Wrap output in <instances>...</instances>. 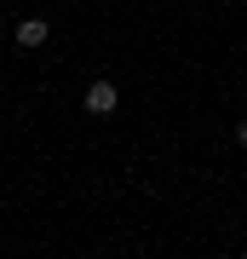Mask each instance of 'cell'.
<instances>
[{
    "label": "cell",
    "instance_id": "6da1fadb",
    "mask_svg": "<svg viewBox=\"0 0 247 259\" xmlns=\"http://www.w3.org/2000/svg\"><path fill=\"white\" fill-rule=\"evenodd\" d=\"M115 104H121V98H115L110 81H92V87H86V110H92V115H110Z\"/></svg>",
    "mask_w": 247,
    "mask_h": 259
},
{
    "label": "cell",
    "instance_id": "7a4b0ae2",
    "mask_svg": "<svg viewBox=\"0 0 247 259\" xmlns=\"http://www.w3.org/2000/svg\"><path fill=\"white\" fill-rule=\"evenodd\" d=\"M18 47H29V52L46 47V23H40V18H23V23H18Z\"/></svg>",
    "mask_w": 247,
    "mask_h": 259
},
{
    "label": "cell",
    "instance_id": "3957f363",
    "mask_svg": "<svg viewBox=\"0 0 247 259\" xmlns=\"http://www.w3.org/2000/svg\"><path fill=\"white\" fill-rule=\"evenodd\" d=\"M236 144H241V150H247V121H241V127H236Z\"/></svg>",
    "mask_w": 247,
    "mask_h": 259
}]
</instances>
